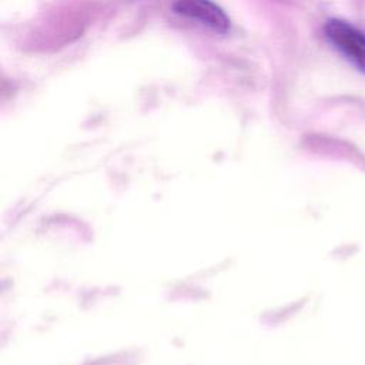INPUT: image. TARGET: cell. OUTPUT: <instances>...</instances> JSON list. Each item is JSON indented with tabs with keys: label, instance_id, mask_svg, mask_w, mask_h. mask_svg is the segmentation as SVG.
Here are the masks:
<instances>
[{
	"label": "cell",
	"instance_id": "obj_1",
	"mask_svg": "<svg viewBox=\"0 0 365 365\" xmlns=\"http://www.w3.org/2000/svg\"><path fill=\"white\" fill-rule=\"evenodd\" d=\"M324 31L328 41L359 71L365 73V34L338 19L327 21Z\"/></svg>",
	"mask_w": 365,
	"mask_h": 365
},
{
	"label": "cell",
	"instance_id": "obj_2",
	"mask_svg": "<svg viewBox=\"0 0 365 365\" xmlns=\"http://www.w3.org/2000/svg\"><path fill=\"white\" fill-rule=\"evenodd\" d=\"M173 10L181 16L197 20L221 34H227L231 29L230 17L212 0H175L173 3Z\"/></svg>",
	"mask_w": 365,
	"mask_h": 365
}]
</instances>
